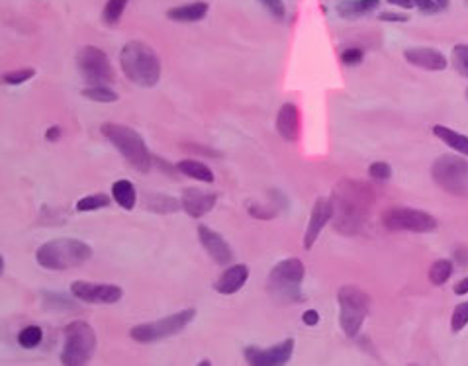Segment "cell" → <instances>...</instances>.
<instances>
[{"instance_id": "6da1fadb", "label": "cell", "mask_w": 468, "mask_h": 366, "mask_svg": "<svg viewBox=\"0 0 468 366\" xmlns=\"http://www.w3.org/2000/svg\"><path fill=\"white\" fill-rule=\"evenodd\" d=\"M330 200L333 204L331 224L335 227V231H339L343 235H355L366 224L376 194L369 183L343 178L333 188Z\"/></svg>"}, {"instance_id": "7a4b0ae2", "label": "cell", "mask_w": 468, "mask_h": 366, "mask_svg": "<svg viewBox=\"0 0 468 366\" xmlns=\"http://www.w3.org/2000/svg\"><path fill=\"white\" fill-rule=\"evenodd\" d=\"M120 67L134 85L151 88L161 78V59L150 43L131 40L120 51Z\"/></svg>"}, {"instance_id": "3957f363", "label": "cell", "mask_w": 468, "mask_h": 366, "mask_svg": "<svg viewBox=\"0 0 468 366\" xmlns=\"http://www.w3.org/2000/svg\"><path fill=\"white\" fill-rule=\"evenodd\" d=\"M92 257V247L73 237H61L43 243L35 253L38 265L47 270H69L85 265Z\"/></svg>"}, {"instance_id": "277c9868", "label": "cell", "mask_w": 468, "mask_h": 366, "mask_svg": "<svg viewBox=\"0 0 468 366\" xmlns=\"http://www.w3.org/2000/svg\"><path fill=\"white\" fill-rule=\"evenodd\" d=\"M102 135L106 138L114 147L118 149V153L126 159V161L139 172H150L151 171V163H153V157H151L150 149L145 145L143 138L139 135L136 129L128 128V126H122V124H114V122H106L102 124Z\"/></svg>"}, {"instance_id": "5b68a950", "label": "cell", "mask_w": 468, "mask_h": 366, "mask_svg": "<svg viewBox=\"0 0 468 366\" xmlns=\"http://www.w3.org/2000/svg\"><path fill=\"white\" fill-rule=\"evenodd\" d=\"M306 276V267L304 263L296 257L284 258L268 274V294L278 301H288V303H300L304 301L302 294V282Z\"/></svg>"}, {"instance_id": "8992f818", "label": "cell", "mask_w": 468, "mask_h": 366, "mask_svg": "<svg viewBox=\"0 0 468 366\" xmlns=\"http://www.w3.org/2000/svg\"><path fill=\"white\" fill-rule=\"evenodd\" d=\"M337 303H339L341 329L349 339H355L371 312V296L359 286L347 284L337 290Z\"/></svg>"}, {"instance_id": "52a82bcc", "label": "cell", "mask_w": 468, "mask_h": 366, "mask_svg": "<svg viewBox=\"0 0 468 366\" xmlns=\"http://www.w3.org/2000/svg\"><path fill=\"white\" fill-rule=\"evenodd\" d=\"M63 351L61 363L65 366L86 365L96 351V331L86 322H71L63 329Z\"/></svg>"}, {"instance_id": "ba28073f", "label": "cell", "mask_w": 468, "mask_h": 366, "mask_svg": "<svg viewBox=\"0 0 468 366\" xmlns=\"http://www.w3.org/2000/svg\"><path fill=\"white\" fill-rule=\"evenodd\" d=\"M433 183L451 196L468 198V161L453 153L441 155L431 165Z\"/></svg>"}, {"instance_id": "9c48e42d", "label": "cell", "mask_w": 468, "mask_h": 366, "mask_svg": "<svg viewBox=\"0 0 468 366\" xmlns=\"http://www.w3.org/2000/svg\"><path fill=\"white\" fill-rule=\"evenodd\" d=\"M194 315H196V310L188 308V310L170 313L167 317H161L157 322L139 323V325L129 329V337L136 343L141 344L157 343V341H163V339H169V337H175V335L181 333L184 327L191 325Z\"/></svg>"}, {"instance_id": "30bf717a", "label": "cell", "mask_w": 468, "mask_h": 366, "mask_svg": "<svg viewBox=\"0 0 468 366\" xmlns=\"http://www.w3.org/2000/svg\"><path fill=\"white\" fill-rule=\"evenodd\" d=\"M382 226L388 231H412V233H431L439 227L437 217L423 210L410 206H392L382 212Z\"/></svg>"}, {"instance_id": "8fae6325", "label": "cell", "mask_w": 468, "mask_h": 366, "mask_svg": "<svg viewBox=\"0 0 468 366\" xmlns=\"http://www.w3.org/2000/svg\"><path fill=\"white\" fill-rule=\"evenodd\" d=\"M76 69L88 85H112L116 81L108 55L96 45H86L76 53Z\"/></svg>"}, {"instance_id": "7c38bea8", "label": "cell", "mask_w": 468, "mask_h": 366, "mask_svg": "<svg viewBox=\"0 0 468 366\" xmlns=\"http://www.w3.org/2000/svg\"><path fill=\"white\" fill-rule=\"evenodd\" d=\"M71 294L76 300L85 303H102L110 306L122 300L124 290L116 284H100V282H86V280H75L71 284Z\"/></svg>"}, {"instance_id": "4fadbf2b", "label": "cell", "mask_w": 468, "mask_h": 366, "mask_svg": "<svg viewBox=\"0 0 468 366\" xmlns=\"http://www.w3.org/2000/svg\"><path fill=\"white\" fill-rule=\"evenodd\" d=\"M292 353H294V339H284L282 343L273 344L268 349L247 347L243 356L251 366H282L292 358Z\"/></svg>"}, {"instance_id": "5bb4252c", "label": "cell", "mask_w": 468, "mask_h": 366, "mask_svg": "<svg viewBox=\"0 0 468 366\" xmlns=\"http://www.w3.org/2000/svg\"><path fill=\"white\" fill-rule=\"evenodd\" d=\"M198 241L202 243L206 253L220 265V267H227L234 260V249L229 247V243L218 231H213L208 226H198Z\"/></svg>"}, {"instance_id": "9a60e30c", "label": "cell", "mask_w": 468, "mask_h": 366, "mask_svg": "<svg viewBox=\"0 0 468 366\" xmlns=\"http://www.w3.org/2000/svg\"><path fill=\"white\" fill-rule=\"evenodd\" d=\"M331 217H333V204H331L330 198H318L314 208H312L308 227H306V233H304V249L306 251L314 247L319 233L323 231V227L330 224Z\"/></svg>"}, {"instance_id": "2e32d148", "label": "cell", "mask_w": 468, "mask_h": 366, "mask_svg": "<svg viewBox=\"0 0 468 366\" xmlns=\"http://www.w3.org/2000/svg\"><path fill=\"white\" fill-rule=\"evenodd\" d=\"M216 202H218V194L216 192H204L200 188H184L182 190V210L194 219H200L206 214H210Z\"/></svg>"}, {"instance_id": "e0dca14e", "label": "cell", "mask_w": 468, "mask_h": 366, "mask_svg": "<svg viewBox=\"0 0 468 366\" xmlns=\"http://www.w3.org/2000/svg\"><path fill=\"white\" fill-rule=\"evenodd\" d=\"M404 57L408 63L423 71H445L449 67L447 57L433 47H410L405 49Z\"/></svg>"}, {"instance_id": "ac0fdd59", "label": "cell", "mask_w": 468, "mask_h": 366, "mask_svg": "<svg viewBox=\"0 0 468 366\" xmlns=\"http://www.w3.org/2000/svg\"><path fill=\"white\" fill-rule=\"evenodd\" d=\"M278 135L288 143H296L300 138V110L296 104H282L277 114Z\"/></svg>"}, {"instance_id": "d6986e66", "label": "cell", "mask_w": 468, "mask_h": 366, "mask_svg": "<svg viewBox=\"0 0 468 366\" xmlns=\"http://www.w3.org/2000/svg\"><path fill=\"white\" fill-rule=\"evenodd\" d=\"M249 280V267L239 263V265H232L229 269L224 270V274L216 280L213 290L224 296H232L237 294L245 286V282Z\"/></svg>"}, {"instance_id": "ffe728a7", "label": "cell", "mask_w": 468, "mask_h": 366, "mask_svg": "<svg viewBox=\"0 0 468 366\" xmlns=\"http://www.w3.org/2000/svg\"><path fill=\"white\" fill-rule=\"evenodd\" d=\"M210 10V4L204 0H196V2H188V4H181L167 10V18L172 22H200L206 18V14Z\"/></svg>"}, {"instance_id": "44dd1931", "label": "cell", "mask_w": 468, "mask_h": 366, "mask_svg": "<svg viewBox=\"0 0 468 366\" xmlns=\"http://www.w3.org/2000/svg\"><path fill=\"white\" fill-rule=\"evenodd\" d=\"M378 4H380V0H341L337 2L335 10L341 18L355 20V18H361V16H366L376 10Z\"/></svg>"}, {"instance_id": "7402d4cb", "label": "cell", "mask_w": 468, "mask_h": 366, "mask_svg": "<svg viewBox=\"0 0 468 366\" xmlns=\"http://www.w3.org/2000/svg\"><path fill=\"white\" fill-rule=\"evenodd\" d=\"M433 135L439 138V140L443 141L445 145H449L453 151H457L460 155H465L468 157V138L467 135H462V133H458L453 128H447V126H441V124H437L433 126Z\"/></svg>"}, {"instance_id": "603a6c76", "label": "cell", "mask_w": 468, "mask_h": 366, "mask_svg": "<svg viewBox=\"0 0 468 366\" xmlns=\"http://www.w3.org/2000/svg\"><path fill=\"white\" fill-rule=\"evenodd\" d=\"M112 198H114V202H116L120 208H124V210H128V212H131V210L136 208V204H138L136 186H134V183L126 181V178L116 181V183L112 184Z\"/></svg>"}, {"instance_id": "cb8c5ba5", "label": "cell", "mask_w": 468, "mask_h": 366, "mask_svg": "<svg viewBox=\"0 0 468 366\" xmlns=\"http://www.w3.org/2000/svg\"><path fill=\"white\" fill-rule=\"evenodd\" d=\"M177 171L184 174V176H191L194 181H200V183H213V172L208 165L196 161V159H182L177 163L175 167Z\"/></svg>"}, {"instance_id": "d4e9b609", "label": "cell", "mask_w": 468, "mask_h": 366, "mask_svg": "<svg viewBox=\"0 0 468 366\" xmlns=\"http://www.w3.org/2000/svg\"><path fill=\"white\" fill-rule=\"evenodd\" d=\"M453 270H455L453 260H449V258H439V260H435V263L429 267V282L435 284V286H443V284H447L449 278L453 276Z\"/></svg>"}, {"instance_id": "484cf974", "label": "cell", "mask_w": 468, "mask_h": 366, "mask_svg": "<svg viewBox=\"0 0 468 366\" xmlns=\"http://www.w3.org/2000/svg\"><path fill=\"white\" fill-rule=\"evenodd\" d=\"M86 100H92V102H100V104H112V102H118V92L112 90L108 85H90L83 88L81 92Z\"/></svg>"}, {"instance_id": "4316f807", "label": "cell", "mask_w": 468, "mask_h": 366, "mask_svg": "<svg viewBox=\"0 0 468 366\" xmlns=\"http://www.w3.org/2000/svg\"><path fill=\"white\" fill-rule=\"evenodd\" d=\"M145 206L153 210V212H161V214H169V212H177L181 206V200L170 198V196H163V194H150L145 198Z\"/></svg>"}, {"instance_id": "83f0119b", "label": "cell", "mask_w": 468, "mask_h": 366, "mask_svg": "<svg viewBox=\"0 0 468 366\" xmlns=\"http://www.w3.org/2000/svg\"><path fill=\"white\" fill-rule=\"evenodd\" d=\"M108 206H110V196L104 192H98L81 198L76 202V210L79 212H96V210H102V208H108Z\"/></svg>"}, {"instance_id": "f1b7e54d", "label": "cell", "mask_w": 468, "mask_h": 366, "mask_svg": "<svg viewBox=\"0 0 468 366\" xmlns=\"http://www.w3.org/2000/svg\"><path fill=\"white\" fill-rule=\"evenodd\" d=\"M128 6V0H108L102 10V22L106 26H116Z\"/></svg>"}, {"instance_id": "f546056e", "label": "cell", "mask_w": 468, "mask_h": 366, "mask_svg": "<svg viewBox=\"0 0 468 366\" xmlns=\"http://www.w3.org/2000/svg\"><path fill=\"white\" fill-rule=\"evenodd\" d=\"M451 63L458 75L468 78V43H457L451 53Z\"/></svg>"}, {"instance_id": "4dcf8cb0", "label": "cell", "mask_w": 468, "mask_h": 366, "mask_svg": "<svg viewBox=\"0 0 468 366\" xmlns=\"http://www.w3.org/2000/svg\"><path fill=\"white\" fill-rule=\"evenodd\" d=\"M43 339V331L42 327H38V325H28V327H24L20 333H18V343L24 349H33V347H38V344L42 343Z\"/></svg>"}, {"instance_id": "1f68e13d", "label": "cell", "mask_w": 468, "mask_h": 366, "mask_svg": "<svg viewBox=\"0 0 468 366\" xmlns=\"http://www.w3.org/2000/svg\"><path fill=\"white\" fill-rule=\"evenodd\" d=\"M33 75H35V69H32V67H24V69H16V71L4 73V75H2V83L10 86L24 85V83L30 81Z\"/></svg>"}, {"instance_id": "d6a6232c", "label": "cell", "mask_w": 468, "mask_h": 366, "mask_svg": "<svg viewBox=\"0 0 468 366\" xmlns=\"http://www.w3.org/2000/svg\"><path fill=\"white\" fill-rule=\"evenodd\" d=\"M467 325H468V301H462V303H458L457 308L453 310V315H451V331H453V333H460Z\"/></svg>"}, {"instance_id": "836d02e7", "label": "cell", "mask_w": 468, "mask_h": 366, "mask_svg": "<svg viewBox=\"0 0 468 366\" xmlns=\"http://www.w3.org/2000/svg\"><path fill=\"white\" fill-rule=\"evenodd\" d=\"M369 174H371V178H374V181L384 183V181H388L392 176V167L386 161H376L369 167Z\"/></svg>"}, {"instance_id": "e575fe53", "label": "cell", "mask_w": 468, "mask_h": 366, "mask_svg": "<svg viewBox=\"0 0 468 366\" xmlns=\"http://www.w3.org/2000/svg\"><path fill=\"white\" fill-rule=\"evenodd\" d=\"M259 2L275 20H282L287 16V6H284L282 0H259Z\"/></svg>"}, {"instance_id": "d590c367", "label": "cell", "mask_w": 468, "mask_h": 366, "mask_svg": "<svg viewBox=\"0 0 468 366\" xmlns=\"http://www.w3.org/2000/svg\"><path fill=\"white\" fill-rule=\"evenodd\" d=\"M362 59H364V51H362L361 47H347L341 53V61L347 67H355V65L362 63Z\"/></svg>"}, {"instance_id": "8d00e7d4", "label": "cell", "mask_w": 468, "mask_h": 366, "mask_svg": "<svg viewBox=\"0 0 468 366\" xmlns=\"http://www.w3.org/2000/svg\"><path fill=\"white\" fill-rule=\"evenodd\" d=\"M247 212L257 217V219H273V217H277V210L275 208H266V206L261 204H249L247 206Z\"/></svg>"}, {"instance_id": "74e56055", "label": "cell", "mask_w": 468, "mask_h": 366, "mask_svg": "<svg viewBox=\"0 0 468 366\" xmlns=\"http://www.w3.org/2000/svg\"><path fill=\"white\" fill-rule=\"evenodd\" d=\"M415 8L419 12H423V14H435V12H439L441 8L437 6L435 0H414Z\"/></svg>"}, {"instance_id": "f35d334b", "label": "cell", "mask_w": 468, "mask_h": 366, "mask_svg": "<svg viewBox=\"0 0 468 366\" xmlns=\"http://www.w3.org/2000/svg\"><path fill=\"white\" fill-rule=\"evenodd\" d=\"M182 149H186V151H194V153H200V155H208V157H218V155H220V153H218V151L216 149H210V147H200V145H198V143H184V145H182Z\"/></svg>"}, {"instance_id": "ab89813d", "label": "cell", "mask_w": 468, "mask_h": 366, "mask_svg": "<svg viewBox=\"0 0 468 366\" xmlns=\"http://www.w3.org/2000/svg\"><path fill=\"white\" fill-rule=\"evenodd\" d=\"M453 258H455V263H457L458 267H468V249L467 247H457L453 251Z\"/></svg>"}, {"instance_id": "60d3db41", "label": "cell", "mask_w": 468, "mask_h": 366, "mask_svg": "<svg viewBox=\"0 0 468 366\" xmlns=\"http://www.w3.org/2000/svg\"><path fill=\"white\" fill-rule=\"evenodd\" d=\"M378 20L380 22H408L410 18L405 16V14H394V12H382L380 16H378Z\"/></svg>"}, {"instance_id": "b9f144b4", "label": "cell", "mask_w": 468, "mask_h": 366, "mask_svg": "<svg viewBox=\"0 0 468 366\" xmlns=\"http://www.w3.org/2000/svg\"><path fill=\"white\" fill-rule=\"evenodd\" d=\"M302 322H304V325H308V327H314V325L319 323V313L316 310H308V312H304V315H302Z\"/></svg>"}, {"instance_id": "7bdbcfd3", "label": "cell", "mask_w": 468, "mask_h": 366, "mask_svg": "<svg viewBox=\"0 0 468 366\" xmlns=\"http://www.w3.org/2000/svg\"><path fill=\"white\" fill-rule=\"evenodd\" d=\"M61 135H63V131H61V128H59V126H51V128L45 131V140L51 141V143H54V141H57V140H61Z\"/></svg>"}, {"instance_id": "ee69618b", "label": "cell", "mask_w": 468, "mask_h": 366, "mask_svg": "<svg viewBox=\"0 0 468 366\" xmlns=\"http://www.w3.org/2000/svg\"><path fill=\"white\" fill-rule=\"evenodd\" d=\"M455 294H457V296H467V294H468V276L455 284Z\"/></svg>"}, {"instance_id": "f6af8a7d", "label": "cell", "mask_w": 468, "mask_h": 366, "mask_svg": "<svg viewBox=\"0 0 468 366\" xmlns=\"http://www.w3.org/2000/svg\"><path fill=\"white\" fill-rule=\"evenodd\" d=\"M390 4H396V6H400V8H405V10H410V8H415L414 0H388Z\"/></svg>"}, {"instance_id": "bcb514c9", "label": "cell", "mask_w": 468, "mask_h": 366, "mask_svg": "<svg viewBox=\"0 0 468 366\" xmlns=\"http://www.w3.org/2000/svg\"><path fill=\"white\" fill-rule=\"evenodd\" d=\"M435 2H437V6H439L441 10H445V8L449 6V0H435Z\"/></svg>"}, {"instance_id": "7dc6e473", "label": "cell", "mask_w": 468, "mask_h": 366, "mask_svg": "<svg viewBox=\"0 0 468 366\" xmlns=\"http://www.w3.org/2000/svg\"><path fill=\"white\" fill-rule=\"evenodd\" d=\"M198 365H200V366H210V365H212V363H210V360H200V363H198Z\"/></svg>"}, {"instance_id": "c3c4849f", "label": "cell", "mask_w": 468, "mask_h": 366, "mask_svg": "<svg viewBox=\"0 0 468 366\" xmlns=\"http://www.w3.org/2000/svg\"><path fill=\"white\" fill-rule=\"evenodd\" d=\"M467 98H468V88H467Z\"/></svg>"}]
</instances>
